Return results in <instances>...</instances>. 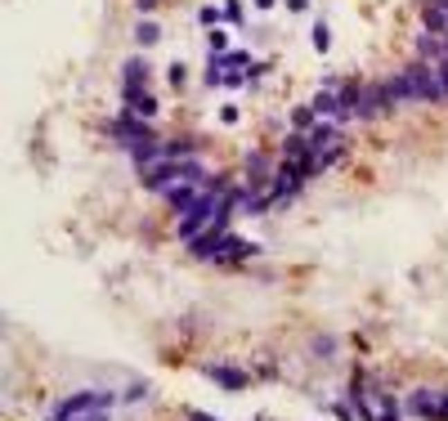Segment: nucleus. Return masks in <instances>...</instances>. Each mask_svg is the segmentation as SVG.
Instances as JSON below:
<instances>
[{
  "label": "nucleus",
  "instance_id": "23",
  "mask_svg": "<svg viewBox=\"0 0 448 421\" xmlns=\"http://www.w3.org/2000/svg\"><path fill=\"white\" fill-rule=\"evenodd\" d=\"M256 9H274V0H256Z\"/></svg>",
  "mask_w": 448,
  "mask_h": 421
},
{
  "label": "nucleus",
  "instance_id": "3",
  "mask_svg": "<svg viewBox=\"0 0 448 421\" xmlns=\"http://www.w3.org/2000/svg\"><path fill=\"white\" fill-rule=\"evenodd\" d=\"M386 112H395V94H390V85H386V81L364 85V99H359V121L386 117Z\"/></svg>",
  "mask_w": 448,
  "mask_h": 421
},
{
  "label": "nucleus",
  "instance_id": "2",
  "mask_svg": "<svg viewBox=\"0 0 448 421\" xmlns=\"http://www.w3.org/2000/svg\"><path fill=\"white\" fill-rule=\"evenodd\" d=\"M404 72H408V81H413V99H417V103H448V90H444L440 63L413 59V63H408Z\"/></svg>",
  "mask_w": 448,
  "mask_h": 421
},
{
  "label": "nucleus",
  "instance_id": "13",
  "mask_svg": "<svg viewBox=\"0 0 448 421\" xmlns=\"http://www.w3.org/2000/svg\"><path fill=\"white\" fill-rule=\"evenodd\" d=\"M206 45H211V54H224V50H229V36L215 27V32H206Z\"/></svg>",
  "mask_w": 448,
  "mask_h": 421
},
{
  "label": "nucleus",
  "instance_id": "9",
  "mask_svg": "<svg viewBox=\"0 0 448 421\" xmlns=\"http://www.w3.org/2000/svg\"><path fill=\"white\" fill-rule=\"evenodd\" d=\"M135 41L148 50V45H157V41H161V27H157V23H139V27H135Z\"/></svg>",
  "mask_w": 448,
  "mask_h": 421
},
{
  "label": "nucleus",
  "instance_id": "14",
  "mask_svg": "<svg viewBox=\"0 0 448 421\" xmlns=\"http://www.w3.org/2000/svg\"><path fill=\"white\" fill-rule=\"evenodd\" d=\"M435 421H448V390L435 395Z\"/></svg>",
  "mask_w": 448,
  "mask_h": 421
},
{
  "label": "nucleus",
  "instance_id": "4",
  "mask_svg": "<svg viewBox=\"0 0 448 421\" xmlns=\"http://www.w3.org/2000/svg\"><path fill=\"white\" fill-rule=\"evenodd\" d=\"M148 76H152L148 59H130L121 68V90H148Z\"/></svg>",
  "mask_w": 448,
  "mask_h": 421
},
{
  "label": "nucleus",
  "instance_id": "1",
  "mask_svg": "<svg viewBox=\"0 0 448 421\" xmlns=\"http://www.w3.org/2000/svg\"><path fill=\"white\" fill-rule=\"evenodd\" d=\"M108 408H112L108 390H81V395L63 399L50 421H108Z\"/></svg>",
  "mask_w": 448,
  "mask_h": 421
},
{
  "label": "nucleus",
  "instance_id": "16",
  "mask_svg": "<svg viewBox=\"0 0 448 421\" xmlns=\"http://www.w3.org/2000/svg\"><path fill=\"white\" fill-rule=\"evenodd\" d=\"M188 81V72H184V63H175V68H170V85H175V90H179V85H184Z\"/></svg>",
  "mask_w": 448,
  "mask_h": 421
},
{
  "label": "nucleus",
  "instance_id": "6",
  "mask_svg": "<svg viewBox=\"0 0 448 421\" xmlns=\"http://www.w3.org/2000/svg\"><path fill=\"white\" fill-rule=\"evenodd\" d=\"M206 377H211V381H220L224 390H242V386H247V372L224 368V363H211V368H206Z\"/></svg>",
  "mask_w": 448,
  "mask_h": 421
},
{
  "label": "nucleus",
  "instance_id": "15",
  "mask_svg": "<svg viewBox=\"0 0 448 421\" xmlns=\"http://www.w3.org/2000/svg\"><path fill=\"white\" fill-rule=\"evenodd\" d=\"M314 350H319V359H332V350H337V341H332V337H319V341H314Z\"/></svg>",
  "mask_w": 448,
  "mask_h": 421
},
{
  "label": "nucleus",
  "instance_id": "21",
  "mask_svg": "<svg viewBox=\"0 0 448 421\" xmlns=\"http://www.w3.org/2000/svg\"><path fill=\"white\" fill-rule=\"evenodd\" d=\"M139 5V14H148V9H157V0H135Z\"/></svg>",
  "mask_w": 448,
  "mask_h": 421
},
{
  "label": "nucleus",
  "instance_id": "22",
  "mask_svg": "<svg viewBox=\"0 0 448 421\" xmlns=\"http://www.w3.org/2000/svg\"><path fill=\"white\" fill-rule=\"evenodd\" d=\"M440 76H444V90H448V59L440 63Z\"/></svg>",
  "mask_w": 448,
  "mask_h": 421
},
{
  "label": "nucleus",
  "instance_id": "11",
  "mask_svg": "<svg viewBox=\"0 0 448 421\" xmlns=\"http://www.w3.org/2000/svg\"><path fill=\"white\" fill-rule=\"evenodd\" d=\"M314 117H319V112H314V108H296V112H292V121H296V130H301V135H310V130L319 126V121H314Z\"/></svg>",
  "mask_w": 448,
  "mask_h": 421
},
{
  "label": "nucleus",
  "instance_id": "20",
  "mask_svg": "<svg viewBox=\"0 0 448 421\" xmlns=\"http://www.w3.org/2000/svg\"><path fill=\"white\" fill-rule=\"evenodd\" d=\"M188 421H220V417H211V413H188Z\"/></svg>",
  "mask_w": 448,
  "mask_h": 421
},
{
  "label": "nucleus",
  "instance_id": "12",
  "mask_svg": "<svg viewBox=\"0 0 448 421\" xmlns=\"http://www.w3.org/2000/svg\"><path fill=\"white\" fill-rule=\"evenodd\" d=\"M197 18H202V27H220V9H215V5H202V9H197Z\"/></svg>",
  "mask_w": 448,
  "mask_h": 421
},
{
  "label": "nucleus",
  "instance_id": "18",
  "mask_svg": "<svg viewBox=\"0 0 448 421\" xmlns=\"http://www.w3.org/2000/svg\"><path fill=\"white\" fill-rule=\"evenodd\" d=\"M377 421H404V417H399V408H395V404H390V408H386V413H381Z\"/></svg>",
  "mask_w": 448,
  "mask_h": 421
},
{
  "label": "nucleus",
  "instance_id": "5",
  "mask_svg": "<svg viewBox=\"0 0 448 421\" xmlns=\"http://www.w3.org/2000/svg\"><path fill=\"white\" fill-rule=\"evenodd\" d=\"M126 94V112H135V117H152V112H157V99H152L148 90H121Z\"/></svg>",
  "mask_w": 448,
  "mask_h": 421
},
{
  "label": "nucleus",
  "instance_id": "24",
  "mask_svg": "<svg viewBox=\"0 0 448 421\" xmlns=\"http://www.w3.org/2000/svg\"><path fill=\"white\" fill-rule=\"evenodd\" d=\"M426 5H440V9H448V0H426Z\"/></svg>",
  "mask_w": 448,
  "mask_h": 421
},
{
  "label": "nucleus",
  "instance_id": "7",
  "mask_svg": "<svg viewBox=\"0 0 448 421\" xmlns=\"http://www.w3.org/2000/svg\"><path fill=\"white\" fill-rule=\"evenodd\" d=\"M310 108L319 112V117H341V94H337V90H319V94L310 99Z\"/></svg>",
  "mask_w": 448,
  "mask_h": 421
},
{
  "label": "nucleus",
  "instance_id": "10",
  "mask_svg": "<svg viewBox=\"0 0 448 421\" xmlns=\"http://www.w3.org/2000/svg\"><path fill=\"white\" fill-rule=\"evenodd\" d=\"M310 41H314V50H319V54H328L332 50V27L328 23H314V36H310Z\"/></svg>",
  "mask_w": 448,
  "mask_h": 421
},
{
  "label": "nucleus",
  "instance_id": "19",
  "mask_svg": "<svg viewBox=\"0 0 448 421\" xmlns=\"http://www.w3.org/2000/svg\"><path fill=\"white\" fill-rule=\"evenodd\" d=\"M287 9H292V14H305V9H310V0H287Z\"/></svg>",
  "mask_w": 448,
  "mask_h": 421
},
{
  "label": "nucleus",
  "instance_id": "17",
  "mask_svg": "<svg viewBox=\"0 0 448 421\" xmlns=\"http://www.w3.org/2000/svg\"><path fill=\"white\" fill-rule=\"evenodd\" d=\"M224 18H233V23H238V18H242V5H238V0H229V5H224Z\"/></svg>",
  "mask_w": 448,
  "mask_h": 421
},
{
  "label": "nucleus",
  "instance_id": "8",
  "mask_svg": "<svg viewBox=\"0 0 448 421\" xmlns=\"http://www.w3.org/2000/svg\"><path fill=\"white\" fill-rule=\"evenodd\" d=\"M435 395H440V390H413V399H408V413L435 417Z\"/></svg>",
  "mask_w": 448,
  "mask_h": 421
}]
</instances>
